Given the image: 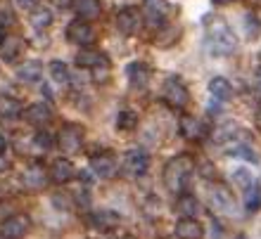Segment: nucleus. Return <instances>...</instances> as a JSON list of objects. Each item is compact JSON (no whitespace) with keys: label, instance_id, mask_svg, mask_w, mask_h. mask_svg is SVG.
<instances>
[{"label":"nucleus","instance_id":"nucleus-10","mask_svg":"<svg viewBox=\"0 0 261 239\" xmlns=\"http://www.w3.org/2000/svg\"><path fill=\"white\" fill-rule=\"evenodd\" d=\"M169 14V3L166 0H145V19L152 28H159Z\"/></svg>","mask_w":261,"mask_h":239},{"label":"nucleus","instance_id":"nucleus-43","mask_svg":"<svg viewBox=\"0 0 261 239\" xmlns=\"http://www.w3.org/2000/svg\"><path fill=\"white\" fill-rule=\"evenodd\" d=\"M3 36H5V34H3V26H0V41H3Z\"/></svg>","mask_w":261,"mask_h":239},{"label":"nucleus","instance_id":"nucleus-39","mask_svg":"<svg viewBox=\"0 0 261 239\" xmlns=\"http://www.w3.org/2000/svg\"><path fill=\"white\" fill-rule=\"evenodd\" d=\"M5 147H7V137L3 135V133H0V154L5 152Z\"/></svg>","mask_w":261,"mask_h":239},{"label":"nucleus","instance_id":"nucleus-42","mask_svg":"<svg viewBox=\"0 0 261 239\" xmlns=\"http://www.w3.org/2000/svg\"><path fill=\"white\" fill-rule=\"evenodd\" d=\"M216 5H228V3H233V0H214Z\"/></svg>","mask_w":261,"mask_h":239},{"label":"nucleus","instance_id":"nucleus-27","mask_svg":"<svg viewBox=\"0 0 261 239\" xmlns=\"http://www.w3.org/2000/svg\"><path fill=\"white\" fill-rule=\"evenodd\" d=\"M48 69H50V76H53V81L55 83H60V85L69 83V67L62 59H53L48 64Z\"/></svg>","mask_w":261,"mask_h":239},{"label":"nucleus","instance_id":"nucleus-30","mask_svg":"<svg viewBox=\"0 0 261 239\" xmlns=\"http://www.w3.org/2000/svg\"><path fill=\"white\" fill-rule=\"evenodd\" d=\"M14 24V10L10 0H0V26H12Z\"/></svg>","mask_w":261,"mask_h":239},{"label":"nucleus","instance_id":"nucleus-3","mask_svg":"<svg viewBox=\"0 0 261 239\" xmlns=\"http://www.w3.org/2000/svg\"><path fill=\"white\" fill-rule=\"evenodd\" d=\"M57 144L64 154H76L83 147V128L79 123H67L57 133Z\"/></svg>","mask_w":261,"mask_h":239},{"label":"nucleus","instance_id":"nucleus-5","mask_svg":"<svg viewBox=\"0 0 261 239\" xmlns=\"http://www.w3.org/2000/svg\"><path fill=\"white\" fill-rule=\"evenodd\" d=\"M147 168H150V154H147L145 150L136 147V150L126 152L124 171L128 173L130 178H140V175H145V173H147Z\"/></svg>","mask_w":261,"mask_h":239},{"label":"nucleus","instance_id":"nucleus-28","mask_svg":"<svg viewBox=\"0 0 261 239\" xmlns=\"http://www.w3.org/2000/svg\"><path fill=\"white\" fill-rule=\"evenodd\" d=\"M245 36H247L249 41H256V38L261 36V19H259V14H254V12L245 14Z\"/></svg>","mask_w":261,"mask_h":239},{"label":"nucleus","instance_id":"nucleus-36","mask_svg":"<svg viewBox=\"0 0 261 239\" xmlns=\"http://www.w3.org/2000/svg\"><path fill=\"white\" fill-rule=\"evenodd\" d=\"M10 216H14V206L10 201H0V218L7 220Z\"/></svg>","mask_w":261,"mask_h":239},{"label":"nucleus","instance_id":"nucleus-35","mask_svg":"<svg viewBox=\"0 0 261 239\" xmlns=\"http://www.w3.org/2000/svg\"><path fill=\"white\" fill-rule=\"evenodd\" d=\"M0 111H3L5 116H14V114H19V104L14 102V100H7V102L0 104Z\"/></svg>","mask_w":261,"mask_h":239},{"label":"nucleus","instance_id":"nucleus-44","mask_svg":"<svg viewBox=\"0 0 261 239\" xmlns=\"http://www.w3.org/2000/svg\"><path fill=\"white\" fill-rule=\"evenodd\" d=\"M235 239H245V237H235Z\"/></svg>","mask_w":261,"mask_h":239},{"label":"nucleus","instance_id":"nucleus-29","mask_svg":"<svg viewBox=\"0 0 261 239\" xmlns=\"http://www.w3.org/2000/svg\"><path fill=\"white\" fill-rule=\"evenodd\" d=\"M138 126V114L130 109H124L117 114V128L119 130H133Z\"/></svg>","mask_w":261,"mask_h":239},{"label":"nucleus","instance_id":"nucleus-46","mask_svg":"<svg viewBox=\"0 0 261 239\" xmlns=\"http://www.w3.org/2000/svg\"><path fill=\"white\" fill-rule=\"evenodd\" d=\"M0 239H3V237H0Z\"/></svg>","mask_w":261,"mask_h":239},{"label":"nucleus","instance_id":"nucleus-12","mask_svg":"<svg viewBox=\"0 0 261 239\" xmlns=\"http://www.w3.org/2000/svg\"><path fill=\"white\" fill-rule=\"evenodd\" d=\"M126 76H128V83L136 90H145L147 83H150L152 71L147 64H143V62H130L128 67H126Z\"/></svg>","mask_w":261,"mask_h":239},{"label":"nucleus","instance_id":"nucleus-38","mask_svg":"<svg viewBox=\"0 0 261 239\" xmlns=\"http://www.w3.org/2000/svg\"><path fill=\"white\" fill-rule=\"evenodd\" d=\"M7 168H10V161H7V159L0 154V173H5Z\"/></svg>","mask_w":261,"mask_h":239},{"label":"nucleus","instance_id":"nucleus-8","mask_svg":"<svg viewBox=\"0 0 261 239\" xmlns=\"http://www.w3.org/2000/svg\"><path fill=\"white\" fill-rule=\"evenodd\" d=\"M29 227H31V223H29L27 216H21V213H14V216H10L7 220H3V227H0V237H5V239H21L24 234L29 232Z\"/></svg>","mask_w":261,"mask_h":239},{"label":"nucleus","instance_id":"nucleus-24","mask_svg":"<svg viewBox=\"0 0 261 239\" xmlns=\"http://www.w3.org/2000/svg\"><path fill=\"white\" fill-rule=\"evenodd\" d=\"M212 206L216 211H228L230 208V192L223 185H214L212 187Z\"/></svg>","mask_w":261,"mask_h":239},{"label":"nucleus","instance_id":"nucleus-9","mask_svg":"<svg viewBox=\"0 0 261 239\" xmlns=\"http://www.w3.org/2000/svg\"><path fill=\"white\" fill-rule=\"evenodd\" d=\"M48 173H45V168H43L41 164H34L29 166L27 171H24V175H21V185L27 187L29 192H41L45 185H48Z\"/></svg>","mask_w":261,"mask_h":239},{"label":"nucleus","instance_id":"nucleus-40","mask_svg":"<svg viewBox=\"0 0 261 239\" xmlns=\"http://www.w3.org/2000/svg\"><path fill=\"white\" fill-rule=\"evenodd\" d=\"M71 3H74V0H55V5H57V7H69Z\"/></svg>","mask_w":261,"mask_h":239},{"label":"nucleus","instance_id":"nucleus-25","mask_svg":"<svg viewBox=\"0 0 261 239\" xmlns=\"http://www.w3.org/2000/svg\"><path fill=\"white\" fill-rule=\"evenodd\" d=\"M90 223L97 227V230H110L119 223V216L114 211H95L90 216Z\"/></svg>","mask_w":261,"mask_h":239},{"label":"nucleus","instance_id":"nucleus-4","mask_svg":"<svg viewBox=\"0 0 261 239\" xmlns=\"http://www.w3.org/2000/svg\"><path fill=\"white\" fill-rule=\"evenodd\" d=\"M162 97H164V102L169 104V107H173V109H183V107L190 102V93H188V88L183 85V81L176 78V76L166 78Z\"/></svg>","mask_w":261,"mask_h":239},{"label":"nucleus","instance_id":"nucleus-13","mask_svg":"<svg viewBox=\"0 0 261 239\" xmlns=\"http://www.w3.org/2000/svg\"><path fill=\"white\" fill-rule=\"evenodd\" d=\"M76 67H81V69H100V67H110V59H107V55H102L100 50L83 48L81 52L76 55Z\"/></svg>","mask_w":261,"mask_h":239},{"label":"nucleus","instance_id":"nucleus-31","mask_svg":"<svg viewBox=\"0 0 261 239\" xmlns=\"http://www.w3.org/2000/svg\"><path fill=\"white\" fill-rule=\"evenodd\" d=\"M233 180L238 187H242V190H247L249 185L254 183V178H252V173H249V168H235L233 171Z\"/></svg>","mask_w":261,"mask_h":239},{"label":"nucleus","instance_id":"nucleus-45","mask_svg":"<svg viewBox=\"0 0 261 239\" xmlns=\"http://www.w3.org/2000/svg\"><path fill=\"white\" fill-rule=\"evenodd\" d=\"M259 111H261V104H259Z\"/></svg>","mask_w":261,"mask_h":239},{"label":"nucleus","instance_id":"nucleus-2","mask_svg":"<svg viewBox=\"0 0 261 239\" xmlns=\"http://www.w3.org/2000/svg\"><path fill=\"white\" fill-rule=\"evenodd\" d=\"M195 171V159L190 154H178V157L169 159V164L164 166V185L166 190L178 194L188 185V178Z\"/></svg>","mask_w":261,"mask_h":239},{"label":"nucleus","instance_id":"nucleus-6","mask_svg":"<svg viewBox=\"0 0 261 239\" xmlns=\"http://www.w3.org/2000/svg\"><path fill=\"white\" fill-rule=\"evenodd\" d=\"M90 168H93V173L100 175L102 180H110V178L117 175L119 161H117V157H114L112 152H100V154H95V157L90 159Z\"/></svg>","mask_w":261,"mask_h":239},{"label":"nucleus","instance_id":"nucleus-26","mask_svg":"<svg viewBox=\"0 0 261 239\" xmlns=\"http://www.w3.org/2000/svg\"><path fill=\"white\" fill-rule=\"evenodd\" d=\"M53 24V12H50L48 7H34L31 10V26L43 31V28H48Z\"/></svg>","mask_w":261,"mask_h":239},{"label":"nucleus","instance_id":"nucleus-19","mask_svg":"<svg viewBox=\"0 0 261 239\" xmlns=\"http://www.w3.org/2000/svg\"><path fill=\"white\" fill-rule=\"evenodd\" d=\"M79 14V19L83 21H90V19H97L100 12H102V5H100V0H74L71 3Z\"/></svg>","mask_w":261,"mask_h":239},{"label":"nucleus","instance_id":"nucleus-34","mask_svg":"<svg viewBox=\"0 0 261 239\" xmlns=\"http://www.w3.org/2000/svg\"><path fill=\"white\" fill-rule=\"evenodd\" d=\"M145 213H147V218L154 220L159 216V211H162V204H159V199L157 197H147V201H145Z\"/></svg>","mask_w":261,"mask_h":239},{"label":"nucleus","instance_id":"nucleus-18","mask_svg":"<svg viewBox=\"0 0 261 239\" xmlns=\"http://www.w3.org/2000/svg\"><path fill=\"white\" fill-rule=\"evenodd\" d=\"M176 237L178 239H202L204 230L195 218H180L176 223Z\"/></svg>","mask_w":261,"mask_h":239},{"label":"nucleus","instance_id":"nucleus-33","mask_svg":"<svg viewBox=\"0 0 261 239\" xmlns=\"http://www.w3.org/2000/svg\"><path fill=\"white\" fill-rule=\"evenodd\" d=\"M34 147H38L41 152H48L50 147H53V135L45 133V130H38L34 135Z\"/></svg>","mask_w":261,"mask_h":239},{"label":"nucleus","instance_id":"nucleus-11","mask_svg":"<svg viewBox=\"0 0 261 239\" xmlns=\"http://www.w3.org/2000/svg\"><path fill=\"white\" fill-rule=\"evenodd\" d=\"M117 28L124 36L136 34L138 28H140V12H138L136 7H121L117 14Z\"/></svg>","mask_w":261,"mask_h":239},{"label":"nucleus","instance_id":"nucleus-21","mask_svg":"<svg viewBox=\"0 0 261 239\" xmlns=\"http://www.w3.org/2000/svg\"><path fill=\"white\" fill-rule=\"evenodd\" d=\"M41 76H43V64L38 59H29V62H24V64L17 69V78L24 81V83L41 81Z\"/></svg>","mask_w":261,"mask_h":239},{"label":"nucleus","instance_id":"nucleus-17","mask_svg":"<svg viewBox=\"0 0 261 239\" xmlns=\"http://www.w3.org/2000/svg\"><path fill=\"white\" fill-rule=\"evenodd\" d=\"M24 118L29 123H34V126H45L53 118V109L45 102H34V104H29V109L24 111Z\"/></svg>","mask_w":261,"mask_h":239},{"label":"nucleus","instance_id":"nucleus-22","mask_svg":"<svg viewBox=\"0 0 261 239\" xmlns=\"http://www.w3.org/2000/svg\"><path fill=\"white\" fill-rule=\"evenodd\" d=\"M197 211H199L197 197H193V194H180V197L176 199V213H178L180 218H195Z\"/></svg>","mask_w":261,"mask_h":239},{"label":"nucleus","instance_id":"nucleus-41","mask_svg":"<svg viewBox=\"0 0 261 239\" xmlns=\"http://www.w3.org/2000/svg\"><path fill=\"white\" fill-rule=\"evenodd\" d=\"M254 81H256V85H259V88H261V67L256 69V76H254Z\"/></svg>","mask_w":261,"mask_h":239},{"label":"nucleus","instance_id":"nucleus-23","mask_svg":"<svg viewBox=\"0 0 261 239\" xmlns=\"http://www.w3.org/2000/svg\"><path fill=\"white\" fill-rule=\"evenodd\" d=\"M259 208H261V185L254 180V183L245 190V211L256 213Z\"/></svg>","mask_w":261,"mask_h":239},{"label":"nucleus","instance_id":"nucleus-20","mask_svg":"<svg viewBox=\"0 0 261 239\" xmlns=\"http://www.w3.org/2000/svg\"><path fill=\"white\" fill-rule=\"evenodd\" d=\"M209 93H212L214 100L228 102V100L233 97V85H230L228 78H223V76H214L212 81H209Z\"/></svg>","mask_w":261,"mask_h":239},{"label":"nucleus","instance_id":"nucleus-37","mask_svg":"<svg viewBox=\"0 0 261 239\" xmlns=\"http://www.w3.org/2000/svg\"><path fill=\"white\" fill-rule=\"evenodd\" d=\"M17 5H19L21 10H34V7L38 5V0H17Z\"/></svg>","mask_w":261,"mask_h":239},{"label":"nucleus","instance_id":"nucleus-14","mask_svg":"<svg viewBox=\"0 0 261 239\" xmlns=\"http://www.w3.org/2000/svg\"><path fill=\"white\" fill-rule=\"evenodd\" d=\"M180 135L186 137V140H193L195 142V140H202V137L206 135V128L197 116L186 114V116L180 118Z\"/></svg>","mask_w":261,"mask_h":239},{"label":"nucleus","instance_id":"nucleus-1","mask_svg":"<svg viewBox=\"0 0 261 239\" xmlns=\"http://www.w3.org/2000/svg\"><path fill=\"white\" fill-rule=\"evenodd\" d=\"M206 50L216 57H230L238 52V36L226 21L216 19L212 26L206 28Z\"/></svg>","mask_w":261,"mask_h":239},{"label":"nucleus","instance_id":"nucleus-32","mask_svg":"<svg viewBox=\"0 0 261 239\" xmlns=\"http://www.w3.org/2000/svg\"><path fill=\"white\" fill-rule=\"evenodd\" d=\"M228 154H233V157H240V159H247V161H259V154H256L249 144H240V147H235V150H230Z\"/></svg>","mask_w":261,"mask_h":239},{"label":"nucleus","instance_id":"nucleus-15","mask_svg":"<svg viewBox=\"0 0 261 239\" xmlns=\"http://www.w3.org/2000/svg\"><path fill=\"white\" fill-rule=\"evenodd\" d=\"M21 50H24V41L19 36H12V34L3 36V41H0V59L14 62L21 55Z\"/></svg>","mask_w":261,"mask_h":239},{"label":"nucleus","instance_id":"nucleus-7","mask_svg":"<svg viewBox=\"0 0 261 239\" xmlns=\"http://www.w3.org/2000/svg\"><path fill=\"white\" fill-rule=\"evenodd\" d=\"M67 38L71 43H76V45H81V48H88L90 43L95 41V28L90 26L88 21L74 19L67 26Z\"/></svg>","mask_w":261,"mask_h":239},{"label":"nucleus","instance_id":"nucleus-16","mask_svg":"<svg viewBox=\"0 0 261 239\" xmlns=\"http://www.w3.org/2000/svg\"><path fill=\"white\" fill-rule=\"evenodd\" d=\"M53 183L57 185H64L69 180L74 178V164L69 161V159H55L53 166H50V175H48Z\"/></svg>","mask_w":261,"mask_h":239}]
</instances>
